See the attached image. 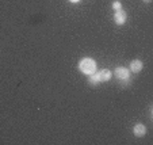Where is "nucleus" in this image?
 Segmentation results:
<instances>
[{
    "label": "nucleus",
    "instance_id": "f257e3e1",
    "mask_svg": "<svg viewBox=\"0 0 153 145\" xmlns=\"http://www.w3.org/2000/svg\"><path fill=\"white\" fill-rule=\"evenodd\" d=\"M79 69H80V72H83L87 76L92 75L94 72H96V61L91 57L81 58L80 62H79Z\"/></svg>",
    "mask_w": 153,
    "mask_h": 145
},
{
    "label": "nucleus",
    "instance_id": "39448f33",
    "mask_svg": "<svg viewBox=\"0 0 153 145\" xmlns=\"http://www.w3.org/2000/svg\"><path fill=\"white\" fill-rule=\"evenodd\" d=\"M133 134L136 137H144L146 134V126L142 125V123H137L133 128Z\"/></svg>",
    "mask_w": 153,
    "mask_h": 145
},
{
    "label": "nucleus",
    "instance_id": "423d86ee",
    "mask_svg": "<svg viewBox=\"0 0 153 145\" xmlns=\"http://www.w3.org/2000/svg\"><path fill=\"white\" fill-rule=\"evenodd\" d=\"M111 77H113V72H111L110 69L99 71V80H100V83H106V81H108Z\"/></svg>",
    "mask_w": 153,
    "mask_h": 145
},
{
    "label": "nucleus",
    "instance_id": "20e7f679",
    "mask_svg": "<svg viewBox=\"0 0 153 145\" xmlns=\"http://www.w3.org/2000/svg\"><path fill=\"white\" fill-rule=\"evenodd\" d=\"M144 68V64H142L141 60H133L130 62V67H129V71L133 73H140Z\"/></svg>",
    "mask_w": 153,
    "mask_h": 145
},
{
    "label": "nucleus",
    "instance_id": "9d476101",
    "mask_svg": "<svg viewBox=\"0 0 153 145\" xmlns=\"http://www.w3.org/2000/svg\"><path fill=\"white\" fill-rule=\"evenodd\" d=\"M71 3H79V1H80V0H69Z\"/></svg>",
    "mask_w": 153,
    "mask_h": 145
},
{
    "label": "nucleus",
    "instance_id": "7ed1b4c3",
    "mask_svg": "<svg viewBox=\"0 0 153 145\" xmlns=\"http://www.w3.org/2000/svg\"><path fill=\"white\" fill-rule=\"evenodd\" d=\"M114 76H115L118 80H122V79H127V77H130V71H129V68L117 67L115 69H114Z\"/></svg>",
    "mask_w": 153,
    "mask_h": 145
},
{
    "label": "nucleus",
    "instance_id": "9b49d317",
    "mask_svg": "<svg viewBox=\"0 0 153 145\" xmlns=\"http://www.w3.org/2000/svg\"><path fill=\"white\" fill-rule=\"evenodd\" d=\"M144 3H152V0H142Z\"/></svg>",
    "mask_w": 153,
    "mask_h": 145
},
{
    "label": "nucleus",
    "instance_id": "1a4fd4ad",
    "mask_svg": "<svg viewBox=\"0 0 153 145\" xmlns=\"http://www.w3.org/2000/svg\"><path fill=\"white\" fill-rule=\"evenodd\" d=\"M111 7H113L114 11H118V10L122 8V4L121 1H118V0H115V1H113V4H111Z\"/></svg>",
    "mask_w": 153,
    "mask_h": 145
},
{
    "label": "nucleus",
    "instance_id": "6e6552de",
    "mask_svg": "<svg viewBox=\"0 0 153 145\" xmlns=\"http://www.w3.org/2000/svg\"><path fill=\"white\" fill-rule=\"evenodd\" d=\"M131 77H127V79H122V80H118V83H119V87L121 88H126V87H129L130 84H131Z\"/></svg>",
    "mask_w": 153,
    "mask_h": 145
},
{
    "label": "nucleus",
    "instance_id": "0eeeda50",
    "mask_svg": "<svg viewBox=\"0 0 153 145\" xmlns=\"http://www.w3.org/2000/svg\"><path fill=\"white\" fill-rule=\"evenodd\" d=\"M99 83H100V80H99V72H94L92 75L88 76V84L91 87H96Z\"/></svg>",
    "mask_w": 153,
    "mask_h": 145
},
{
    "label": "nucleus",
    "instance_id": "f03ea898",
    "mask_svg": "<svg viewBox=\"0 0 153 145\" xmlns=\"http://www.w3.org/2000/svg\"><path fill=\"white\" fill-rule=\"evenodd\" d=\"M126 19H127V14H126V11H123V8L115 11V14H114V22L118 26H122V25L126 23Z\"/></svg>",
    "mask_w": 153,
    "mask_h": 145
}]
</instances>
